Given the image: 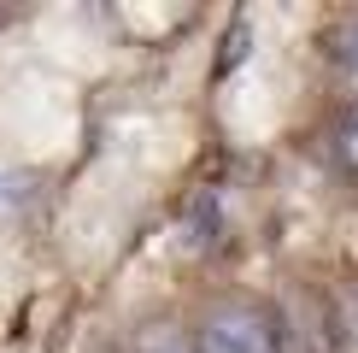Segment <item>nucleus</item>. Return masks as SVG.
I'll return each instance as SVG.
<instances>
[{
  "label": "nucleus",
  "mask_w": 358,
  "mask_h": 353,
  "mask_svg": "<svg viewBox=\"0 0 358 353\" xmlns=\"http://www.w3.org/2000/svg\"><path fill=\"white\" fill-rule=\"evenodd\" d=\"M194 353H282V342H276L271 318H264L259 306L229 300V306H212V312H206L200 347Z\"/></svg>",
  "instance_id": "nucleus-1"
},
{
  "label": "nucleus",
  "mask_w": 358,
  "mask_h": 353,
  "mask_svg": "<svg viewBox=\"0 0 358 353\" xmlns=\"http://www.w3.org/2000/svg\"><path fill=\"white\" fill-rule=\"evenodd\" d=\"M136 353H194L182 342V330H171V324H153V330L136 335Z\"/></svg>",
  "instance_id": "nucleus-2"
},
{
  "label": "nucleus",
  "mask_w": 358,
  "mask_h": 353,
  "mask_svg": "<svg viewBox=\"0 0 358 353\" xmlns=\"http://www.w3.org/2000/svg\"><path fill=\"white\" fill-rule=\"evenodd\" d=\"M335 141H341V159H347V165L358 171V106L341 118V136H335Z\"/></svg>",
  "instance_id": "nucleus-3"
}]
</instances>
